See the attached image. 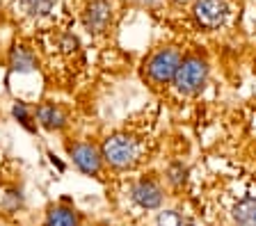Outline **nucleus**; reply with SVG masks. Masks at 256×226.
Listing matches in <instances>:
<instances>
[{
  "mask_svg": "<svg viewBox=\"0 0 256 226\" xmlns=\"http://www.w3.org/2000/svg\"><path fill=\"white\" fill-rule=\"evenodd\" d=\"M112 21V5L108 0H92L82 14V23L92 34H101Z\"/></svg>",
  "mask_w": 256,
  "mask_h": 226,
  "instance_id": "nucleus-5",
  "label": "nucleus"
},
{
  "mask_svg": "<svg viewBox=\"0 0 256 226\" xmlns=\"http://www.w3.org/2000/svg\"><path fill=\"white\" fill-rule=\"evenodd\" d=\"M234 220L238 226H256V199L240 201L234 208Z\"/></svg>",
  "mask_w": 256,
  "mask_h": 226,
  "instance_id": "nucleus-10",
  "label": "nucleus"
},
{
  "mask_svg": "<svg viewBox=\"0 0 256 226\" xmlns=\"http://www.w3.org/2000/svg\"><path fill=\"white\" fill-rule=\"evenodd\" d=\"M133 199L142 208H158L160 201H162V190L154 181H140L133 188Z\"/></svg>",
  "mask_w": 256,
  "mask_h": 226,
  "instance_id": "nucleus-7",
  "label": "nucleus"
},
{
  "mask_svg": "<svg viewBox=\"0 0 256 226\" xmlns=\"http://www.w3.org/2000/svg\"><path fill=\"white\" fill-rule=\"evenodd\" d=\"M46 226H78L76 213L69 208H53L46 217Z\"/></svg>",
  "mask_w": 256,
  "mask_h": 226,
  "instance_id": "nucleus-11",
  "label": "nucleus"
},
{
  "mask_svg": "<svg viewBox=\"0 0 256 226\" xmlns=\"http://www.w3.org/2000/svg\"><path fill=\"white\" fill-rule=\"evenodd\" d=\"M208 78V66L199 57H188L181 62L174 75V85L181 94H197Z\"/></svg>",
  "mask_w": 256,
  "mask_h": 226,
  "instance_id": "nucleus-2",
  "label": "nucleus"
},
{
  "mask_svg": "<svg viewBox=\"0 0 256 226\" xmlns=\"http://www.w3.org/2000/svg\"><path fill=\"white\" fill-rule=\"evenodd\" d=\"M158 226H186V220L176 210H162L158 215Z\"/></svg>",
  "mask_w": 256,
  "mask_h": 226,
  "instance_id": "nucleus-13",
  "label": "nucleus"
},
{
  "mask_svg": "<svg viewBox=\"0 0 256 226\" xmlns=\"http://www.w3.org/2000/svg\"><path fill=\"white\" fill-rule=\"evenodd\" d=\"M170 181H172L174 185H178L181 181H186V169H183V167H174V169H172Z\"/></svg>",
  "mask_w": 256,
  "mask_h": 226,
  "instance_id": "nucleus-15",
  "label": "nucleus"
},
{
  "mask_svg": "<svg viewBox=\"0 0 256 226\" xmlns=\"http://www.w3.org/2000/svg\"><path fill=\"white\" fill-rule=\"evenodd\" d=\"M14 117L18 119V121H21L28 130H34V126H32V117H30V112H28L26 103H16V105H14Z\"/></svg>",
  "mask_w": 256,
  "mask_h": 226,
  "instance_id": "nucleus-14",
  "label": "nucleus"
},
{
  "mask_svg": "<svg viewBox=\"0 0 256 226\" xmlns=\"http://www.w3.org/2000/svg\"><path fill=\"white\" fill-rule=\"evenodd\" d=\"M135 2H140V5H156L160 0H135Z\"/></svg>",
  "mask_w": 256,
  "mask_h": 226,
  "instance_id": "nucleus-17",
  "label": "nucleus"
},
{
  "mask_svg": "<svg viewBox=\"0 0 256 226\" xmlns=\"http://www.w3.org/2000/svg\"><path fill=\"white\" fill-rule=\"evenodd\" d=\"M101 156L117 169H128L138 162V144L126 135H112L103 142Z\"/></svg>",
  "mask_w": 256,
  "mask_h": 226,
  "instance_id": "nucleus-1",
  "label": "nucleus"
},
{
  "mask_svg": "<svg viewBox=\"0 0 256 226\" xmlns=\"http://www.w3.org/2000/svg\"><path fill=\"white\" fill-rule=\"evenodd\" d=\"M23 5H26V11L30 14V16L44 18L53 11L55 0H23Z\"/></svg>",
  "mask_w": 256,
  "mask_h": 226,
  "instance_id": "nucleus-12",
  "label": "nucleus"
},
{
  "mask_svg": "<svg viewBox=\"0 0 256 226\" xmlns=\"http://www.w3.org/2000/svg\"><path fill=\"white\" fill-rule=\"evenodd\" d=\"M181 55L178 50L174 48H165V50H158V53L151 57L149 62V78L154 82H160V85H165V82L174 80L176 71L181 66Z\"/></svg>",
  "mask_w": 256,
  "mask_h": 226,
  "instance_id": "nucleus-3",
  "label": "nucleus"
},
{
  "mask_svg": "<svg viewBox=\"0 0 256 226\" xmlns=\"http://www.w3.org/2000/svg\"><path fill=\"white\" fill-rule=\"evenodd\" d=\"M10 66L12 71H18V73H26V71L34 69V57L26 46H14L10 50Z\"/></svg>",
  "mask_w": 256,
  "mask_h": 226,
  "instance_id": "nucleus-9",
  "label": "nucleus"
},
{
  "mask_svg": "<svg viewBox=\"0 0 256 226\" xmlns=\"http://www.w3.org/2000/svg\"><path fill=\"white\" fill-rule=\"evenodd\" d=\"M37 121L46 130H60L64 126V121H66V117H64V112L60 108L46 103V105H42V108L37 110Z\"/></svg>",
  "mask_w": 256,
  "mask_h": 226,
  "instance_id": "nucleus-8",
  "label": "nucleus"
},
{
  "mask_svg": "<svg viewBox=\"0 0 256 226\" xmlns=\"http://www.w3.org/2000/svg\"><path fill=\"white\" fill-rule=\"evenodd\" d=\"M71 158H74V165L80 169L82 174H96L101 169V153L94 149L92 144H76L69 149Z\"/></svg>",
  "mask_w": 256,
  "mask_h": 226,
  "instance_id": "nucleus-6",
  "label": "nucleus"
},
{
  "mask_svg": "<svg viewBox=\"0 0 256 226\" xmlns=\"http://www.w3.org/2000/svg\"><path fill=\"white\" fill-rule=\"evenodd\" d=\"M192 11H194V18L199 25L208 27V30L220 27L229 16V7L224 0H197Z\"/></svg>",
  "mask_w": 256,
  "mask_h": 226,
  "instance_id": "nucleus-4",
  "label": "nucleus"
},
{
  "mask_svg": "<svg viewBox=\"0 0 256 226\" xmlns=\"http://www.w3.org/2000/svg\"><path fill=\"white\" fill-rule=\"evenodd\" d=\"M62 46H64V50H76V46H78V39H76V37H64Z\"/></svg>",
  "mask_w": 256,
  "mask_h": 226,
  "instance_id": "nucleus-16",
  "label": "nucleus"
}]
</instances>
